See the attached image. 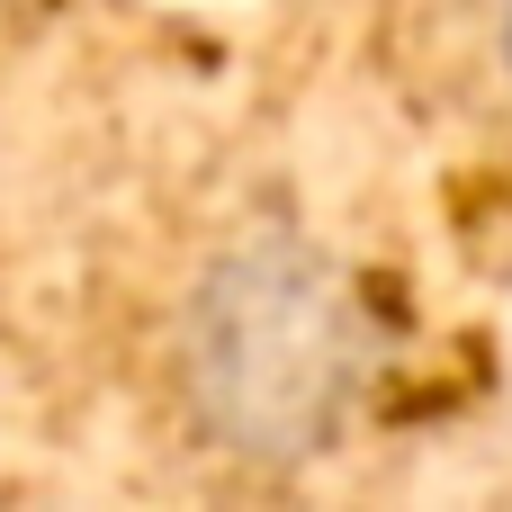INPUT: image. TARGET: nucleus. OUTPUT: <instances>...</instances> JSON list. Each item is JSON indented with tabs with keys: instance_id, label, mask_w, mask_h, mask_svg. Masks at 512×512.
Masks as SVG:
<instances>
[{
	"instance_id": "nucleus-1",
	"label": "nucleus",
	"mask_w": 512,
	"mask_h": 512,
	"mask_svg": "<svg viewBox=\"0 0 512 512\" xmlns=\"http://www.w3.org/2000/svg\"><path fill=\"white\" fill-rule=\"evenodd\" d=\"M171 405L225 468L288 477L351 441L378 369L360 279L306 225H243L171 306Z\"/></svg>"
},
{
	"instance_id": "nucleus-2",
	"label": "nucleus",
	"mask_w": 512,
	"mask_h": 512,
	"mask_svg": "<svg viewBox=\"0 0 512 512\" xmlns=\"http://www.w3.org/2000/svg\"><path fill=\"white\" fill-rule=\"evenodd\" d=\"M495 72H504V90H512V0L495 9Z\"/></svg>"
}]
</instances>
